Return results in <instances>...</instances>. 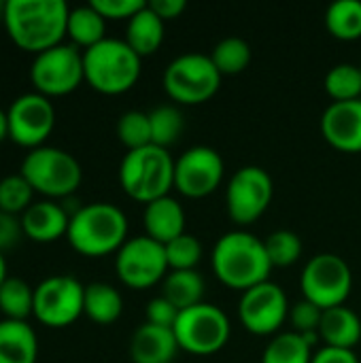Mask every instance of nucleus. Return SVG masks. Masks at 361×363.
<instances>
[{
  "instance_id": "obj_13",
  "label": "nucleus",
  "mask_w": 361,
  "mask_h": 363,
  "mask_svg": "<svg viewBox=\"0 0 361 363\" xmlns=\"http://www.w3.org/2000/svg\"><path fill=\"white\" fill-rule=\"evenodd\" d=\"M274 196L272 177L260 166H245L232 174L226 189L228 215L238 225H251L270 206Z\"/></svg>"
},
{
  "instance_id": "obj_35",
  "label": "nucleus",
  "mask_w": 361,
  "mask_h": 363,
  "mask_svg": "<svg viewBox=\"0 0 361 363\" xmlns=\"http://www.w3.org/2000/svg\"><path fill=\"white\" fill-rule=\"evenodd\" d=\"M34 189L21 174H9L0 179V211L9 215H23L32 204Z\"/></svg>"
},
{
  "instance_id": "obj_26",
  "label": "nucleus",
  "mask_w": 361,
  "mask_h": 363,
  "mask_svg": "<svg viewBox=\"0 0 361 363\" xmlns=\"http://www.w3.org/2000/svg\"><path fill=\"white\" fill-rule=\"evenodd\" d=\"M162 296L179 311H187L204 302V281L196 270H170L164 279Z\"/></svg>"
},
{
  "instance_id": "obj_31",
  "label": "nucleus",
  "mask_w": 361,
  "mask_h": 363,
  "mask_svg": "<svg viewBox=\"0 0 361 363\" xmlns=\"http://www.w3.org/2000/svg\"><path fill=\"white\" fill-rule=\"evenodd\" d=\"M213 64L217 66V70L221 72V77L226 74H238L243 72L249 62H251V47L247 40L238 38V36H228L223 40H219L211 53Z\"/></svg>"
},
{
  "instance_id": "obj_9",
  "label": "nucleus",
  "mask_w": 361,
  "mask_h": 363,
  "mask_svg": "<svg viewBox=\"0 0 361 363\" xmlns=\"http://www.w3.org/2000/svg\"><path fill=\"white\" fill-rule=\"evenodd\" d=\"M353 274L349 264L336 253H317L309 259L300 277L304 300L328 311L343 306L351 294Z\"/></svg>"
},
{
  "instance_id": "obj_45",
  "label": "nucleus",
  "mask_w": 361,
  "mask_h": 363,
  "mask_svg": "<svg viewBox=\"0 0 361 363\" xmlns=\"http://www.w3.org/2000/svg\"><path fill=\"white\" fill-rule=\"evenodd\" d=\"M4 4H6V0H4V2H0V19H2V15H4Z\"/></svg>"
},
{
  "instance_id": "obj_25",
  "label": "nucleus",
  "mask_w": 361,
  "mask_h": 363,
  "mask_svg": "<svg viewBox=\"0 0 361 363\" xmlns=\"http://www.w3.org/2000/svg\"><path fill=\"white\" fill-rule=\"evenodd\" d=\"M104 32H106V19L91 4L70 9L66 36H70L74 47L89 49V47H94L106 38Z\"/></svg>"
},
{
  "instance_id": "obj_20",
  "label": "nucleus",
  "mask_w": 361,
  "mask_h": 363,
  "mask_svg": "<svg viewBox=\"0 0 361 363\" xmlns=\"http://www.w3.org/2000/svg\"><path fill=\"white\" fill-rule=\"evenodd\" d=\"M143 221L147 236L160 245H168L170 240L185 234V211L172 196H164L145 204Z\"/></svg>"
},
{
  "instance_id": "obj_22",
  "label": "nucleus",
  "mask_w": 361,
  "mask_h": 363,
  "mask_svg": "<svg viewBox=\"0 0 361 363\" xmlns=\"http://www.w3.org/2000/svg\"><path fill=\"white\" fill-rule=\"evenodd\" d=\"M38 340L28 321H0V363H36Z\"/></svg>"
},
{
  "instance_id": "obj_27",
  "label": "nucleus",
  "mask_w": 361,
  "mask_h": 363,
  "mask_svg": "<svg viewBox=\"0 0 361 363\" xmlns=\"http://www.w3.org/2000/svg\"><path fill=\"white\" fill-rule=\"evenodd\" d=\"M0 313L11 321H26L34 313V287L19 277H9L0 287Z\"/></svg>"
},
{
  "instance_id": "obj_17",
  "label": "nucleus",
  "mask_w": 361,
  "mask_h": 363,
  "mask_svg": "<svg viewBox=\"0 0 361 363\" xmlns=\"http://www.w3.org/2000/svg\"><path fill=\"white\" fill-rule=\"evenodd\" d=\"M323 138L345 153L361 151V98L332 102L321 115Z\"/></svg>"
},
{
  "instance_id": "obj_10",
  "label": "nucleus",
  "mask_w": 361,
  "mask_h": 363,
  "mask_svg": "<svg viewBox=\"0 0 361 363\" xmlns=\"http://www.w3.org/2000/svg\"><path fill=\"white\" fill-rule=\"evenodd\" d=\"M30 79L34 89L47 98L74 91L81 81H85L83 51L74 45L60 43L43 53H36L30 66Z\"/></svg>"
},
{
  "instance_id": "obj_8",
  "label": "nucleus",
  "mask_w": 361,
  "mask_h": 363,
  "mask_svg": "<svg viewBox=\"0 0 361 363\" xmlns=\"http://www.w3.org/2000/svg\"><path fill=\"white\" fill-rule=\"evenodd\" d=\"M172 332L183 351L191 355H213L228 345L232 325L219 306L202 302L181 311Z\"/></svg>"
},
{
  "instance_id": "obj_1",
  "label": "nucleus",
  "mask_w": 361,
  "mask_h": 363,
  "mask_svg": "<svg viewBox=\"0 0 361 363\" xmlns=\"http://www.w3.org/2000/svg\"><path fill=\"white\" fill-rule=\"evenodd\" d=\"M68 13L64 0H6L2 23L17 47L43 53L66 36Z\"/></svg>"
},
{
  "instance_id": "obj_36",
  "label": "nucleus",
  "mask_w": 361,
  "mask_h": 363,
  "mask_svg": "<svg viewBox=\"0 0 361 363\" xmlns=\"http://www.w3.org/2000/svg\"><path fill=\"white\" fill-rule=\"evenodd\" d=\"M170 270H196L202 259V245L194 234H181L179 238L164 245Z\"/></svg>"
},
{
  "instance_id": "obj_6",
  "label": "nucleus",
  "mask_w": 361,
  "mask_h": 363,
  "mask_svg": "<svg viewBox=\"0 0 361 363\" xmlns=\"http://www.w3.org/2000/svg\"><path fill=\"white\" fill-rule=\"evenodd\" d=\"M19 174L30 183L34 191L47 198L72 196L83 179L81 164L72 153L47 145L32 149L23 157Z\"/></svg>"
},
{
  "instance_id": "obj_12",
  "label": "nucleus",
  "mask_w": 361,
  "mask_h": 363,
  "mask_svg": "<svg viewBox=\"0 0 361 363\" xmlns=\"http://www.w3.org/2000/svg\"><path fill=\"white\" fill-rule=\"evenodd\" d=\"M115 270L123 285L132 289H149L166 279L170 268L164 245L145 234L123 242L115 253Z\"/></svg>"
},
{
  "instance_id": "obj_39",
  "label": "nucleus",
  "mask_w": 361,
  "mask_h": 363,
  "mask_svg": "<svg viewBox=\"0 0 361 363\" xmlns=\"http://www.w3.org/2000/svg\"><path fill=\"white\" fill-rule=\"evenodd\" d=\"M104 19H130L147 2L145 0H91L89 2Z\"/></svg>"
},
{
  "instance_id": "obj_3",
  "label": "nucleus",
  "mask_w": 361,
  "mask_h": 363,
  "mask_svg": "<svg viewBox=\"0 0 361 363\" xmlns=\"http://www.w3.org/2000/svg\"><path fill=\"white\" fill-rule=\"evenodd\" d=\"M66 238L85 257L117 253L128 240V217L119 206L109 202L79 206L70 217Z\"/></svg>"
},
{
  "instance_id": "obj_32",
  "label": "nucleus",
  "mask_w": 361,
  "mask_h": 363,
  "mask_svg": "<svg viewBox=\"0 0 361 363\" xmlns=\"http://www.w3.org/2000/svg\"><path fill=\"white\" fill-rule=\"evenodd\" d=\"M151 121V145L168 149L174 145L183 132V113L177 106L164 104L149 113Z\"/></svg>"
},
{
  "instance_id": "obj_21",
  "label": "nucleus",
  "mask_w": 361,
  "mask_h": 363,
  "mask_svg": "<svg viewBox=\"0 0 361 363\" xmlns=\"http://www.w3.org/2000/svg\"><path fill=\"white\" fill-rule=\"evenodd\" d=\"M319 336L326 342V347L353 351L361 340V319L353 308L345 304L328 308L321 317Z\"/></svg>"
},
{
  "instance_id": "obj_42",
  "label": "nucleus",
  "mask_w": 361,
  "mask_h": 363,
  "mask_svg": "<svg viewBox=\"0 0 361 363\" xmlns=\"http://www.w3.org/2000/svg\"><path fill=\"white\" fill-rule=\"evenodd\" d=\"M147 4H149V9H151L162 21L177 19V17L185 11V6H187L185 0H151V2H147Z\"/></svg>"
},
{
  "instance_id": "obj_33",
  "label": "nucleus",
  "mask_w": 361,
  "mask_h": 363,
  "mask_svg": "<svg viewBox=\"0 0 361 363\" xmlns=\"http://www.w3.org/2000/svg\"><path fill=\"white\" fill-rule=\"evenodd\" d=\"M266 253L270 257L272 268H287L296 264L302 255V240L296 232L291 230H277L266 236L264 240Z\"/></svg>"
},
{
  "instance_id": "obj_7",
  "label": "nucleus",
  "mask_w": 361,
  "mask_h": 363,
  "mask_svg": "<svg viewBox=\"0 0 361 363\" xmlns=\"http://www.w3.org/2000/svg\"><path fill=\"white\" fill-rule=\"evenodd\" d=\"M166 94L181 104H202L213 98L221 85V72L211 55L189 51L174 57L164 70Z\"/></svg>"
},
{
  "instance_id": "obj_29",
  "label": "nucleus",
  "mask_w": 361,
  "mask_h": 363,
  "mask_svg": "<svg viewBox=\"0 0 361 363\" xmlns=\"http://www.w3.org/2000/svg\"><path fill=\"white\" fill-rule=\"evenodd\" d=\"M313 347L296 332L274 336L264 349L262 363H311Z\"/></svg>"
},
{
  "instance_id": "obj_4",
  "label": "nucleus",
  "mask_w": 361,
  "mask_h": 363,
  "mask_svg": "<svg viewBox=\"0 0 361 363\" xmlns=\"http://www.w3.org/2000/svg\"><path fill=\"white\" fill-rule=\"evenodd\" d=\"M140 55L121 38H104L83 51L85 81L100 94L117 96L132 89L140 77Z\"/></svg>"
},
{
  "instance_id": "obj_14",
  "label": "nucleus",
  "mask_w": 361,
  "mask_h": 363,
  "mask_svg": "<svg viewBox=\"0 0 361 363\" xmlns=\"http://www.w3.org/2000/svg\"><path fill=\"white\" fill-rule=\"evenodd\" d=\"M9 138L21 147L38 149L49 138L55 125V108L51 100L38 91L21 94L6 111Z\"/></svg>"
},
{
  "instance_id": "obj_40",
  "label": "nucleus",
  "mask_w": 361,
  "mask_h": 363,
  "mask_svg": "<svg viewBox=\"0 0 361 363\" xmlns=\"http://www.w3.org/2000/svg\"><path fill=\"white\" fill-rule=\"evenodd\" d=\"M21 236H23L21 221L15 215H9V213H2L0 211V253L4 249L15 247Z\"/></svg>"
},
{
  "instance_id": "obj_16",
  "label": "nucleus",
  "mask_w": 361,
  "mask_h": 363,
  "mask_svg": "<svg viewBox=\"0 0 361 363\" xmlns=\"http://www.w3.org/2000/svg\"><path fill=\"white\" fill-rule=\"evenodd\" d=\"M223 157L206 145L187 149L174 162V187L187 198L211 196L223 181Z\"/></svg>"
},
{
  "instance_id": "obj_15",
  "label": "nucleus",
  "mask_w": 361,
  "mask_h": 363,
  "mask_svg": "<svg viewBox=\"0 0 361 363\" xmlns=\"http://www.w3.org/2000/svg\"><path fill=\"white\" fill-rule=\"evenodd\" d=\"M240 323L255 336H270L281 330L289 317L287 296L281 285L266 281L243 291L238 302Z\"/></svg>"
},
{
  "instance_id": "obj_18",
  "label": "nucleus",
  "mask_w": 361,
  "mask_h": 363,
  "mask_svg": "<svg viewBox=\"0 0 361 363\" xmlns=\"http://www.w3.org/2000/svg\"><path fill=\"white\" fill-rule=\"evenodd\" d=\"M23 236H28L34 242H55L57 238L66 236L70 213L53 202V200H40L32 202L26 213L19 217Z\"/></svg>"
},
{
  "instance_id": "obj_28",
  "label": "nucleus",
  "mask_w": 361,
  "mask_h": 363,
  "mask_svg": "<svg viewBox=\"0 0 361 363\" xmlns=\"http://www.w3.org/2000/svg\"><path fill=\"white\" fill-rule=\"evenodd\" d=\"M326 26L340 40L361 36V0H336L326 11Z\"/></svg>"
},
{
  "instance_id": "obj_24",
  "label": "nucleus",
  "mask_w": 361,
  "mask_h": 363,
  "mask_svg": "<svg viewBox=\"0 0 361 363\" xmlns=\"http://www.w3.org/2000/svg\"><path fill=\"white\" fill-rule=\"evenodd\" d=\"M123 313L121 294L109 283H89L85 285L83 315H87L98 325L115 323Z\"/></svg>"
},
{
  "instance_id": "obj_19",
  "label": "nucleus",
  "mask_w": 361,
  "mask_h": 363,
  "mask_svg": "<svg viewBox=\"0 0 361 363\" xmlns=\"http://www.w3.org/2000/svg\"><path fill=\"white\" fill-rule=\"evenodd\" d=\"M172 330L143 323L130 340V357L134 363H170L179 353Z\"/></svg>"
},
{
  "instance_id": "obj_41",
  "label": "nucleus",
  "mask_w": 361,
  "mask_h": 363,
  "mask_svg": "<svg viewBox=\"0 0 361 363\" xmlns=\"http://www.w3.org/2000/svg\"><path fill=\"white\" fill-rule=\"evenodd\" d=\"M311 363H360V359H357L355 351L323 347L317 353H313V362Z\"/></svg>"
},
{
  "instance_id": "obj_5",
  "label": "nucleus",
  "mask_w": 361,
  "mask_h": 363,
  "mask_svg": "<svg viewBox=\"0 0 361 363\" xmlns=\"http://www.w3.org/2000/svg\"><path fill=\"white\" fill-rule=\"evenodd\" d=\"M119 183L138 202L160 200L174 187V160L168 149L155 145L128 151L119 164Z\"/></svg>"
},
{
  "instance_id": "obj_23",
  "label": "nucleus",
  "mask_w": 361,
  "mask_h": 363,
  "mask_svg": "<svg viewBox=\"0 0 361 363\" xmlns=\"http://www.w3.org/2000/svg\"><path fill=\"white\" fill-rule=\"evenodd\" d=\"M140 57L151 55L160 49L164 40V21L145 4L134 17L128 19L126 38H123Z\"/></svg>"
},
{
  "instance_id": "obj_38",
  "label": "nucleus",
  "mask_w": 361,
  "mask_h": 363,
  "mask_svg": "<svg viewBox=\"0 0 361 363\" xmlns=\"http://www.w3.org/2000/svg\"><path fill=\"white\" fill-rule=\"evenodd\" d=\"M179 315H181V311L164 296H157V298L149 300V304H147V323H151V325L174 330Z\"/></svg>"
},
{
  "instance_id": "obj_34",
  "label": "nucleus",
  "mask_w": 361,
  "mask_h": 363,
  "mask_svg": "<svg viewBox=\"0 0 361 363\" xmlns=\"http://www.w3.org/2000/svg\"><path fill=\"white\" fill-rule=\"evenodd\" d=\"M117 136L128 151L143 149L151 145V121L149 113L143 111H128L117 121Z\"/></svg>"
},
{
  "instance_id": "obj_37",
  "label": "nucleus",
  "mask_w": 361,
  "mask_h": 363,
  "mask_svg": "<svg viewBox=\"0 0 361 363\" xmlns=\"http://www.w3.org/2000/svg\"><path fill=\"white\" fill-rule=\"evenodd\" d=\"M321 317H323V308H319L317 304H313V302H309L304 298L289 308V319H291V325H294L296 334L319 332Z\"/></svg>"
},
{
  "instance_id": "obj_11",
  "label": "nucleus",
  "mask_w": 361,
  "mask_h": 363,
  "mask_svg": "<svg viewBox=\"0 0 361 363\" xmlns=\"http://www.w3.org/2000/svg\"><path fill=\"white\" fill-rule=\"evenodd\" d=\"M85 285L74 277L55 274L34 287V317L53 330L72 325L83 315Z\"/></svg>"
},
{
  "instance_id": "obj_44",
  "label": "nucleus",
  "mask_w": 361,
  "mask_h": 363,
  "mask_svg": "<svg viewBox=\"0 0 361 363\" xmlns=\"http://www.w3.org/2000/svg\"><path fill=\"white\" fill-rule=\"evenodd\" d=\"M9 279V274H6V262H4V255L0 253V287H2V283Z\"/></svg>"
},
{
  "instance_id": "obj_30",
  "label": "nucleus",
  "mask_w": 361,
  "mask_h": 363,
  "mask_svg": "<svg viewBox=\"0 0 361 363\" xmlns=\"http://www.w3.org/2000/svg\"><path fill=\"white\" fill-rule=\"evenodd\" d=\"M326 91L334 102L360 100L361 98V66L343 62L330 68L326 74Z\"/></svg>"
},
{
  "instance_id": "obj_43",
  "label": "nucleus",
  "mask_w": 361,
  "mask_h": 363,
  "mask_svg": "<svg viewBox=\"0 0 361 363\" xmlns=\"http://www.w3.org/2000/svg\"><path fill=\"white\" fill-rule=\"evenodd\" d=\"M9 138V117H6V111L0 108V143Z\"/></svg>"
},
{
  "instance_id": "obj_2",
  "label": "nucleus",
  "mask_w": 361,
  "mask_h": 363,
  "mask_svg": "<svg viewBox=\"0 0 361 363\" xmlns=\"http://www.w3.org/2000/svg\"><path fill=\"white\" fill-rule=\"evenodd\" d=\"M215 277L230 289L247 291L260 283H266L272 270L264 240L245 230L223 234L211 255Z\"/></svg>"
}]
</instances>
